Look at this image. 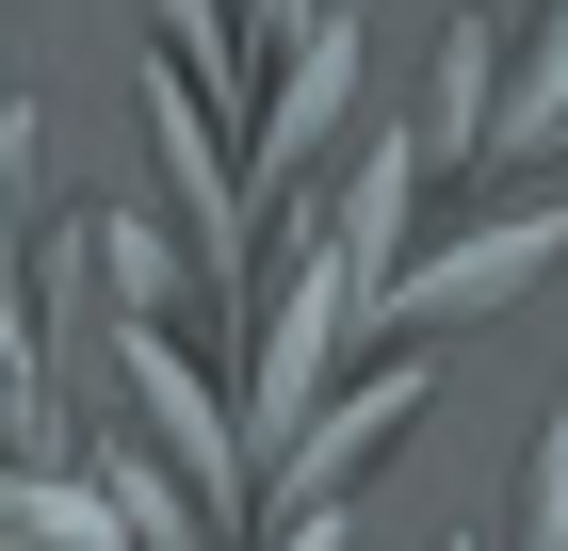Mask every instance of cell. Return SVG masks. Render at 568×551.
<instances>
[{
  "instance_id": "cell-1",
  "label": "cell",
  "mask_w": 568,
  "mask_h": 551,
  "mask_svg": "<svg viewBox=\"0 0 568 551\" xmlns=\"http://www.w3.org/2000/svg\"><path fill=\"white\" fill-rule=\"evenodd\" d=\"M455 163H471V178H536V163H568V0L487 17V82H471Z\"/></svg>"
},
{
  "instance_id": "cell-2",
  "label": "cell",
  "mask_w": 568,
  "mask_h": 551,
  "mask_svg": "<svg viewBox=\"0 0 568 551\" xmlns=\"http://www.w3.org/2000/svg\"><path fill=\"white\" fill-rule=\"evenodd\" d=\"M568 259V195H520V212H487L471 244H423V259H390V293L357 308V325H455V308H504V293H536Z\"/></svg>"
},
{
  "instance_id": "cell-3",
  "label": "cell",
  "mask_w": 568,
  "mask_h": 551,
  "mask_svg": "<svg viewBox=\"0 0 568 551\" xmlns=\"http://www.w3.org/2000/svg\"><path fill=\"white\" fill-rule=\"evenodd\" d=\"M423 406H438V357H390V374L325 389V406H308V422H293V438L261 455V487H276V503H325V487H357V470L390 455V438L423 422Z\"/></svg>"
}]
</instances>
